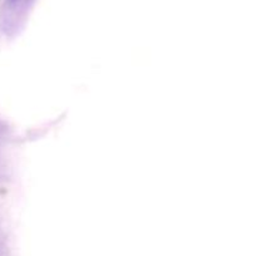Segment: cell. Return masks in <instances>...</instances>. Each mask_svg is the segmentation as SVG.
I'll return each mask as SVG.
<instances>
[{
	"mask_svg": "<svg viewBox=\"0 0 257 256\" xmlns=\"http://www.w3.org/2000/svg\"><path fill=\"white\" fill-rule=\"evenodd\" d=\"M32 3L33 0H5L7 8H9L10 10H14V12L25 10Z\"/></svg>",
	"mask_w": 257,
	"mask_h": 256,
	"instance_id": "1",
	"label": "cell"
}]
</instances>
